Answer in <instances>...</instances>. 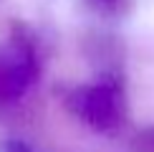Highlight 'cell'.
Instances as JSON below:
<instances>
[{
  "mask_svg": "<svg viewBox=\"0 0 154 152\" xmlns=\"http://www.w3.org/2000/svg\"><path fill=\"white\" fill-rule=\"evenodd\" d=\"M104 3H114V0H104Z\"/></svg>",
  "mask_w": 154,
  "mask_h": 152,
  "instance_id": "7a4b0ae2",
  "label": "cell"
},
{
  "mask_svg": "<svg viewBox=\"0 0 154 152\" xmlns=\"http://www.w3.org/2000/svg\"><path fill=\"white\" fill-rule=\"evenodd\" d=\"M38 76L35 51L25 38L0 43V104L20 99Z\"/></svg>",
  "mask_w": 154,
  "mask_h": 152,
  "instance_id": "6da1fadb",
  "label": "cell"
}]
</instances>
